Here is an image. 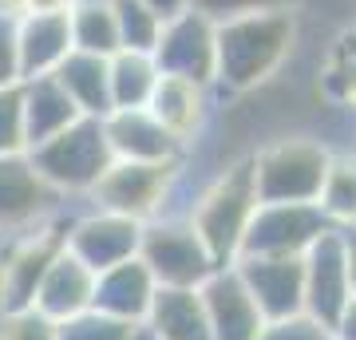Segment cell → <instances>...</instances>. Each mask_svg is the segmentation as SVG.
Returning a JSON list of instances; mask_svg holds the SVG:
<instances>
[{
    "label": "cell",
    "instance_id": "obj_19",
    "mask_svg": "<svg viewBox=\"0 0 356 340\" xmlns=\"http://www.w3.org/2000/svg\"><path fill=\"white\" fill-rule=\"evenodd\" d=\"M20 95H24V135H28V151L40 143L56 139L64 127H72L79 119V107L72 103L60 79L56 76H36V79H20Z\"/></svg>",
    "mask_w": 356,
    "mask_h": 340
},
{
    "label": "cell",
    "instance_id": "obj_37",
    "mask_svg": "<svg viewBox=\"0 0 356 340\" xmlns=\"http://www.w3.org/2000/svg\"><path fill=\"white\" fill-rule=\"evenodd\" d=\"M72 0H28V13H67Z\"/></svg>",
    "mask_w": 356,
    "mask_h": 340
},
{
    "label": "cell",
    "instance_id": "obj_5",
    "mask_svg": "<svg viewBox=\"0 0 356 340\" xmlns=\"http://www.w3.org/2000/svg\"><path fill=\"white\" fill-rule=\"evenodd\" d=\"M332 154L317 139H281L250 159L257 202H317Z\"/></svg>",
    "mask_w": 356,
    "mask_h": 340
},
{
    "label": "cell",
    "instance_id": "obj_10",
    "mask_svg": "<svg viewBox=\"0 0 356 340\" xmlns=\"http://www.w3.org/2000/svg\"><path fill=\"white\" fill-rule=\"evenodd\" d=\"M206 305V321H210V337L214 340H257L266 328V316L257 309L254 293L245 289L238 265H218L214 273L198 285Z\"/></svg>",
    "mask_w": 356,
    "mask_h": 340
},
{
    "label": "cell",
    "instance_id": "obj_17",
    "mask_svg": "<svg viewBox=\"0 0 356 340\" xmlns=\"http://www.w3.org/2000/svg\"><path fill=\"white\" fill-rule=\"evenodd\" d=\"M72 24L67 13H24L16 20V56H20V79L51 76L67 60Z\"/></svg>",
    "mask_w": 356,
    "mask_h": 340
},
{
    "label": "cell",
    "instance_id": "obj_11",
    "mask_svg": "<svg viewBox=\"0 0 356 340\" xmlns=\"http://www.w3.org/2000/svg\"><path fill=\"white\" fill-rule=\"evenodd\" d=\"M301 273H305V313L332 328V321L341 316V309L353 301L341 226H332L329 234H321L309 245V253L301 257Z\"/></svg>",
    "mask_w": 356,
    "mask_h": 340
},
{
    "label": "cell",
    "instance_id": "obj_9",
    "mask_svg": "<svg viewBox=\"0 0 356 340\" xmlns=\"http://www.w3.org/2000/svg\"><path fill=\"white\" fill-rule=\"evenodd\" d=\"M64 245H67V226H48V222H40L28 238L16 241L13 253L0 265V305H4V313L32 309L40 281L48 273V265L64 253Z\"/></svg>",
    "mask_w": 356,
    "mask_h": 340
},
{
    "label": "cell",
    "instance_id": "obj_3",
    "mask_svg": "<svg viewBox=\"0 0 356 340\" xmlns=\"http://www.w3.org/2000/svg\"><path fill=\"white\" fill-rule=\"evenodd\" d=\"M28 159L60 194H91L95 182L107 175V166L115 163L103 119H91V115H79L56 139L32 147Z\"/></svg>",
    "mask_w": 356,
    "mask_h": 340
},
{
    "label": "cell",
    "instance_id": "obj_16",
    "mask_svg": "<svg viewBox=\"0 0 356 340\" xmlns=\"http://www.w3.org/2000/svg\"><path fill=\"white\" fill-rule=\"evenodd\" d=\"M91 305H95V269H88V265L64 245V253L48 265V273L40 281L32 309H40V313L48 316V321H56V325H64L72 316L88 313Z\"/></svg>",
    "mask_w": 356,
    "mask_h": 340
},
{
    "label": "cell",
    "instance_id": "obj_20",
    "mask_svg": "<svg viewBox=\"0 0 356 340\" xmlns=\"http://www.w3.org/2000/svg\"><path fill=\"white\" fill-rule=\"evenodd\" d=\"M147 111H151L178 143H186L202 131L206 115H210V88H198V83L178 79V76H159V88H154Z\"/></svg>",
    "mask_w": 356,
    "mask_h": 340
},
{
    "label": "cell",
    "instance_id": "obj_26",
    "mask_svg": "<svg viewBox=\"0 0 356 340\" xmlns=\"http://www.w3.org/2000/svg\"><path fill=\"white\" fill-rule=\"evenodd\" d=\"M111 8H115V24H119V48L151 51L159 32H163V20L143 0H111Z\"/></svg>",
    "mask_w": 356,
    "mask_h": 340
},
{
    "label": "cell",
    "instance_id": "obj_21",
    "mask_svg": "<svg viewBox=\"0 0 356 340\" xmlns=\"http://www.w3.org/2000/svg\"><path fill=\"white\" fill-rule=\"evenodd\" d=\"M143 325L154 332V340H214L198 289H163L159 285Z\"/></svg>",
    "mask_w": 356,
    "mask_h": 340
},
{
    "label": "cell",
    "instance_id": "obj_31",
    "mask_svg": "<svg viewBox=\"0 0 356 340\" xmlns=\"http://www.w3.org/2000/svg\"><path fill=\"white\" fill-rule=\"evenodd\" d=\"M194 13L210 16V20H229V16L245 13H273V8H293V0H191Z\"/></svg>",
    "mask_w": 356,
    "mask_h": 340
},
{
    "label": "cell",
    "instance_id": "obj_36",
    "mask_svg": "<svg viewBox=\"0 0 356 340\" xmlns=\"http://www.w3.org/2000/svg\"><path fill=\"white\" fill-rule=\"evenodd\" d=\"M341 83H344V99L356 107V51L344 60V67H341Z\"/></svg>",
    "mask_w": 356,
    "mask_h": 340
},
{
    "label": "cell",
    "instance_id": "obj_34",
    "mask_svg": "<svg viewBox=\"0 0 356 340\" xmlns=\"http://www.w3.org/2000/svg\"><path fill=\"white\" fill-rule=\"evenodd\" d=\"M147 8H151L159 20H175V16H182V13H191V0H143Z\"/></svg>",
    "mask_w": 356,
    "mask_h": 340
},
{
    "label": "cell",
    "instance_id": "obj_28",
    "mask_svg": "<svg viewBox=\"0 0 356 340\" xmlns=\"http://www.w3.org/2000/svg\"><path fill=\"white\" fill-rule=\"evenodd\" d=\"M28 151V135H24V95L20 83L0 88V154H20Z\"/></svg>",
    "mask_w": 356,
    "mask_h": 340
},
{
    "label": "cell",
    "instance_id": "obj_6",
    "mask_svg": "<svg viewBox=\"0 0 356 340\" xmlns=\"http://www.w3.org/2000/svg\"><path fill=\"white\" fill-rule=\"evenodd\" d=\"M329 229L332 222L317 202H257L242 257H305L309 245Z\"/></svg>",
    "mask_w": 356,
    "mask_h": 340
},
{
    "label": "cell",
    "instance_id": "obj_18",
    "mask_svg": "<svg viewBox=\"0 0 356 340\" xmlns=\"http://www.w3.org/2000/svg\"><path fill=\"white\" fill-rule=\"evenodd\" d=\"M154 289L159 285H154L151 269L139 257H131V261H119L95 273V305L91 309H99L115 321H127V325H143L154 301Z\"/></svg>",
    "mask_w": 356,
    "mask_h": 340
},
{
    "label": "cell",
    "instance_id": "obj_14",
    "mask_svg": "<svg viewBox=\"0 0 356 340\" xmlns=\"http://www.w3.org/2000/svg\"><path fill=\"white\" fill-rule=\"evenodd\" d=\"M245 289L254 293L257 309L266 321L305 313V273L301 257H238Z\"/></svg>",
    "mask_w": 356,
    "mask_h": 340
},
{
    "label": "cell",
    "instance_id": "obj_22",
    "mask_svg": "<svg viewBox=\"0 0 356 340\" xmlns=\"http://www.w3.org/2000/svg\"><path fill=\"white\" fill-rule=\"evenodd\" d=\"M60 79V88L72 95L79 115L103 119L111 115V79H107V56H91V51H67V60L51 72Z\"/></svg>",
    "mask_w": 356,
    "mask_h": 340
},
{
    "label": "cell",
    "instance_id": "obj_23",
    "mask_svg": "<svg viewBox=\"0 0 356 340\" xmlns=\"http://www.w3.org/2000/svg\"><path fill=\"white\" fill-rule=\"evenodd\" d=\"M159 63L151 51H131L119 48L107 56V79H111V111H127V107H147L159 88Z\"/></svg>",
    "mask_w": 356,
    "mask_h": 340
},
{
    "label": "cell",
    "instance_id": "obj_12",
    "mask_svg": "<svg viewBox=\"0 0 356 340\" xmlns=\"http://www.w3.org/2000/svg\"><path fill=\"white\" fill-rule=\"evenodd\" d=\"M60 198L64 194L40 175L28 151L0 154V229L40 226Z\"/></svg>",
    "mask_w": 356,
    "mask_h": 340
},
{
    "label": "cell",
    "instance_id": "obj_13",
    "mask_svg": "<svg viewBox=\"0 0 356 340\" xmlns=\"http://www.w3.org/2000/svg\"><path fill=\"white\" fill-rule=\"evenodd\" d=\"M139 241H143V222L111 214V210H95V214L67 226V250L95 273L139 257Z\"/></svg>",
    "mask_w": 356,
    "mask_h": 340
},
{
    "label": "cell",
    "instance_id": "obj_29",
    "mask_svg": "<svg viewBox=\"0 0 356 340\" xmlns=\"http://www.w3.org/2000/svg\"><path fill=\"white\" fill-rule=\"evenodd\" d=\"M0 340H60V325L40 309H16L0 321Z\"/></svg>",
    "mask_w": 356,
    "mask_h": 340
},
{
    "label": "cell",
    "instance_id": "obj_2",
    "mask_svg": "<svg viewBox=\"0 0 356 340\" xmlns=\"http://www.w3.org/2000/svg\"><path fill=\"white\" fill-rule=\"evenodd\" d=\"M254 210H257V186H254V166L250 163L229 166L226 175L198 198L191 222L218 265H234L242 257V241L250 222H254Z\"/></svg>",
    "mask_w": 356,
    "mask_h": 340
},
{
    "label": "cell",
    "instance_id": "obj_35",
    "mask_svg": "<svg viewBox=\"0 0 356 340\" xmlns=\"http://www.w3.org/2000/svg\"><path fill=\"white\" fill-rule=\"evenodd\" d=\"M341 241H344V265H348V289L356 297V226H341Z\"/></svg>",
    "mask_w": 356,
    "mask_h": 340
},
{
    "label": "cell",
    "instance_id": "obj_24",
    "mask_svg": "<svg viewBox=\"0 0 356 340\" xmlns=\"http://www.w3.org/2000/svg\"><path fill=\"white\" fill-rule=\"evenodd\" d=\"M67 24H72L76 51H91V56H115L119 51V24H115L111 0H72Z\"/></svg>",
    "mask_w": 356,
    "mask_h": 340
},
{
    "label": "cell",
    "instance_id": "obj_15",
    "mask_svg": "<svg viewBox=\"0 0 356 340\" xmlns=\"http://www.w3.org/2000/svg\"><path fill=\"white\" fill-rule=\"evenodd\" d=\"M103 131L111 143V154L123 163H175L182 154V143L154 119L147 107L103 115Z\"/></svg>",
    "mask_w": 356,
    "mask_h": 340
},
{
    "label": "cell",
    "instance_id": "obj_40",
    "mask_svg": "<svg viewBox=\"0 0 356 340\" xmlns=\"http://www.w3.org/2000/svg\"><path fill=\"white\" fill-rule=\"evenodd\" d=\"M353 226H356V222H353Z\"/></svg>",
    "mask_w": 356,
    "mask_h": 340
},
{
    "label": "cell",
    "instance_id": "obj_32",
    "mask_svg": "<svg viewBox=\"0 0 356 340\" xmlns=\"http://www.w3.org/2000/svg\"><path fill=\"white\" fill-rule=\"evenodd\" d=\"M20 83V56H16V16L0 13V88Z\"/></svg>",
    "mask_w": 356,
    "mask_h": 340
},
{
    "label": "cell",
    "instance_id": "obj_8",
    "mask_svg": "<svg viewBox=\"0 0 356 340\" xmlns=\"http://www.w3.org/2000/svg\"><path fill=\"white\" fill-rule=\"evenodd\" d=\"M218 24L202 13H182L175 20H166L159 40H154V63L163 76L191 79L198 88H214L218 79Z\"/></svg>",
    "mask_w": 356,
    "mask_h": 340
},
{
    "label": "cell",
    "instance_id": "obj_4",
    "mask_svg": "<svg viewBox=\"0 0 356 340\" xmlns=\"http://www.w3.org/2000/svg\"><path fill=\"white\" fill-rule=\"evenodd\" d=\"M139 261L151 269L154 285H163V289H198L218 269V261L210 257L191 218H151V222H143Z\"/></svg>",
    "mask_w": 356,
    "mask_h": 340
},
{
    "label": "cell",
    "instance_id": "obj_30",
    "mask_svg": "<svg viewBox=\"0 0 356 340\" xmlns=\"http://www.w3.org/2000/svg\"><path fill=\"white\" fill-rule=\"evenodd\" d=\"M257 340H332V332H329V325H321L317 316L293 313V316L266 321V328H261Z\"/></svg>",
    "mask_w": 356,
    "mask_h": 340
},
{
    "label": "cell",
    "instance_id": "obj_7",
    "mask_svg": "<svg viewBox=\"0 0 356 340\" xmlns=\"http://www.w3.org/2000/svg\"><path fill=\"white\" fill-rule=\"evenodd\" d=\"M175 178H178V159L175 163H123V159H115L107 166V175L95 182L91 198H95L99 210L135 218V222H151V218H163Z\"/></svg>",
    "mask_w": 356,
    "mask_h": 340
},
{
    "label": "cell",
    "instance_id": "obj_33",
    "mask_svg": "<svg viewBox=\"0 0 356 340\" xmlns=\"http://www.w3.org/2000/svg\"><path fill=\"white\" fill-rule=\"evenodd\" d=\"M332 340H356V297L341 309V316L332 321Z\"/></svg>",
    "mask_w": 356,
    "mask_h": 340
},
{
    "label": "cell",
    "instance_id": "obj_25",
    "mask_svg": "<svg viewBox=\"0 0 356 340\" xmlns=\"http://www.w3.org/2000/svg\"><path fill=\"white\" fill-rule=\"evenodd\" d=\"M317 206L332 226L356 222V154H332L329 159V175H325Z\"/></svg>",
    "mask_w": 356,
    "mask_h": 340
},
{
    "label": "cell",
    "instance_id": "obj_27",
    "mask_svg": "<svg viewBox=\"0 0 356 340\" xmlns=\"http://www.w3.org/2000/svg\"><path fill=\"white\" fill-rule=\"evenodd\" d=\"M131 328L135 325H127V321H115L99 309H88V313L60 325V340H127Z\"/></svg>",
    "mask_w": 356,
    "mask_h": 340
},
{
    "label": "cell",
    "instance_id": "obj_38",
    "mask_svg": "<svg viewBox=\"0 0 356 340\" xmlns=\"http://www.w3.org/2000/svg\"><path fill=\"white\" fill-rule=\"evenodd\" d=\"M0 13H4V16H16V20H20V16L28 13V0H0Z\"/></svg>",
    "mask_w": 356,
    "mask_h": 340
},
{
    "label": "cell",
    "instance_id": "obj_39",
    "mask_svg": "<svg viewBox=\"0 0 356 340\" xmlns=\"http://www.w3.org/2000/svg\"><path fill=\"white\" fill-rule=\"evenodd\" d=\"M127 340H154V332H151L147 325H135V328H131V337H127Z\"/></svg>",
    "mask_w": 356,
    "mask_h": 340
},
{
    "label": "cell",
    "instance_id": "obj_1",
    "mask_svg": "<svg viewBox=\"0 0 356 340\" xmlns=\"http://www.w3.org/2000/svg\"><path fill=\"white\" fill-rule=\"evenodd\" d=\"M218 79L229 91H250L277 72L297 36L293 8L245 13L218 20Z\"/></svg>",
    "mask_w": 356,
    "mask_h": 340
}]
</instances>
